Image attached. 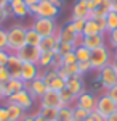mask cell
I'll return each instance as SVG.
<instances>
[{"label":"cell","instance_id":"obj_26","mask_svg":"<svg viewBox=\"0 0 117 121\" xmlns=\"http://www.w3.org/2000/svg\"><path fill=\"white\" fill-rule=\"evenodd\" d=\"M74 53H75V58H77V63H79V61H90L91 52L87 48V47H83V45H80V44H79V45L75 47Z\"/></svg>","mask_w":117,"mask_h":121},{"label":"cell","instance_id":"obj_50","mask_svg":"<svg viewBox=\"0 0 117 121\" xmlns=\"http://www.w3.org/2000/svg\"><path fill=\"white\" fill-rule=\"evenodd\" d=\"M111 11L117 13V0H111Z\"/></svg>","mask_w":117,"mask_h":121},{"label":"cell","instance_id":"obj_35","mask_svg":"<svg viewBox=\"0 0 117 121\" xmlns=\"http://www.w3.org/2000/svg\"><path fill=\"white\" fill-rule=\"evenodd\" d=\"M106 39H108V47H111V48L117 47V29L108 32L106 34Z\"/></svg>","mask_w":117,"mask_h":121},{"label":"cell","instance_id":"obj_15","mask_svg":"<svg viewBox=\"0 0 117 121\" xmlns=\"http://www.w3.org/2000/svg\"><path fill=\"white\" fill-rule=\"evenodd\" d=\"M90 18V8L87 0H75L72 5V16L71 19H88Z\"/></svg>","mask_w":117,"mask_h":121},{"label":"cell","instance_id":"obj_3","mask_svg":"<svg viewBox=\"0 0 117 121\" xmlns=\"http://www.w3.org/2000/svg\"><path fill=\"white\" fill-rule=\"evenodd\" d=\"M31 28L35 29V32H39L42 37L56 36L58 34V29H59L56 19H50V18H34Z\"/></svg>","mask_w":117,"mask_h":121},{"label":"cell","instance_id":"obj_17","mask_svg":"<svg viewBox=\"0 0 117 121\" xmlns=\"http://www.w3.org/2000/svg\"><path fill=\"white\" fill-rule=\"evenodd\" d=\"M66 89H69L75 97H79L80 94L85 92V82L82 76H72L66 81Z\"/></svg>","mask_w":117,"mask_h":121},{"label":"cell","instance_id":"obj_38","mask_svg":"<svg viewBox=\"0 0 117 121\" xmlns=\"http://www.w3.org/2000/svg\"><path fill=\"white\" fill-rule=\"evenodd\" d=\"M11 79V76L8 73V68L7 66H0V82L2 84H7Z\"/></svg>","mask_w":117,"mask_h":121},{"label":"cell","instance_id":"obj_4","mask_svg":"<svg viewBox=\"0 0 117 121\" xmlns=\"http://www.w3.org/2000/svg\"><path fill=\"white\" fill-rule=\"evenodd\" d=\"M31 16L34 18H50V19H56L59 15V8H56L55 5H51L47 0H40L37 5L29 8Z\"/></svg>","mask_w":117,"mask_h":121},{"label":"cell","instance_id":"obj_12","mask_svg":"<svg viewBox=\"0 0 117 121\" xmlns=\"http://www.w3.org/2000/svg\"><path fill=\"white\" fill-rule=\"evenodd\" d=\"M80 45L87 47L90 52H93V50H96V48H99V47L108 45V39H106V34H96V36H82Z\"/></svg>","mask_w":117,"mask_h":121},{"label":"cell","instance_id":"obj_39","mask_svg":"<svg viewBox=\"0 0 117 121\" xmlns=\"http://www.w3.org/2000/svg\"><path fill=\"white\" fill-rule=\"evenodd\" d=\"M77 65H79V71H80V76H83V74H87V73H90V71H93V69H91L90 61H79Z\"/></svg>","mask_w":117,"mask_h":121},{"label":"cell","instance_id":"obj_6","mask_svg":"<svg viewBox=\"0 0 117 121\" xmlns=\"http://www.w3.org/2000/svg\"><path fill=\"white\" fill-rule=\"evenodd\" d=\"M96 79L99 81V84L103 86L104 91L111 89L112 86H117V73L111 65L104 66L103 69H99L96 73Z\"/></svg>","mask_w":117,"mask_h":121},{"label":"cell","instance_id":"obj_40","mask_svg":"<svg viewBox=\"0 0 117 121\" xmlns=\"http://www.w3.org/2000/svg\"><path fill=\"white\" fill-rule=\"evenodd\" d=\"M10 53H11V52H8V50H0V66H7Z\"/></svg>","mask_w":117,"mask_h":121},{"label":"cell","instance_id":"obj_49","mask_svg":"<svg viewBox=\"0 0 117 121\" xmlns=\"http://www.w3.org/2000/svg\"><path fill=\"white\" fill-rule=\"evenodd\" d=\"M23 2L26 3V5L29 7V8H31V7H34V5H37V3H39L40 0H23Z\"/></svg>","mask_w":117,"mask_h":121},{"label":"cell","instance_id":"obj_47","mask_svg":"<svg viewBox=\"0 0 117 121\" xmlns=\"http://www.w3.org/2000/svg\"><path fill=\"white\" fill-rule=\"evenodd\" d=\"M2 100H7V97H5V84L0 82V102Z\"/></svg>","mask_w":117,"mask_h":121},{"label":"cell","instance_id":"obj_55","mask_svg":"<svg viewBox=\"0 0 117 121\" xmlns=\"http://www.w3.org/2000/svg\"><path fill=\"white\" fill-rule=\"evenodd\" d=\"M112 56H117V47L112 48Z\"/></svg>","mask_w":117,"mask_h":121},{"label":"cell","instance_id":"obj_57","mask_svg":"<svg viewBox=\"0 0 117 121\" xmlns=\"http://www.w3.org/2000/svg\"><path fill=\"white\" fill-rule=\"evenodd\" d=\"M55 121H61V120H55Z\"/></svg>","mask_w":117,"mask_h":121},{"label":"cell","instance_id":"obj_30","mask_svg":"<svg viewBox=\"0 0 117 121\" xmlns=\"http://www.w3.org/2000/svg\"><path fill=\"white\" fill-rule=\"evenodd\" d=\"M75 47L77 45H72V44H66V42H59V45H58V50H56V55L63 56V55H67V53H71L75 50Z\"/></svg>","mask_w":117,"mask_h":121},{"label":"cell","instance_id":"obj_36","mask_svg":"<svg viewBox=\"0 0 117 121\" xmlns=\"http://www.w3.org/2000/svg\"><path fill=\"white\" fill-rule=\"evenodd\" d=\"M61 61H63V66H67V65H74V63H77L75 53H74V52H71V53H67V55H63V56H61Z\"/></svg>","mask_w":117,"mask_h":121},{"label":"cell","instance_id":"obj_43","mask_svg":"<svg viewBox=\"0 0 117 121\" xmlns=\"http://www.w3.org/2000/svg\"><path fill=\"white\" fill-rule=\"evenodd\" d=\"M7 120H10V116H8V110L3 103V105H0V121H7Z\"/></svg>","mask_w":117,"mask_h":121},{"label":"cell","instance_id":"obj_8","mask_svg":"<svg viewBox=\"0 0 117 121\" xmlns=\"http://www.w3.org/2000/svg\"><path fill=\"white\" fill-rule=\"evenodd\" d=\"M7 100H8V102L16 103V105H19L26 113L29 112V110L34 107V103H35V99L27 92V89H24V91H21V92H18V94H15V95H11V97H8Z\"/></svg>","mask_w":117,"mask_h":121},{"label":"cell","instance_id":"obj_5","mask_svg":"<svg viewBox=\"0 0 117 121\" xmlns=\"http://www.w3.org/2000/svg\"><path fill=\"white\" fill-rule=\"evenodd\" d=\"M95 112H98L103 118H108L114 112H117V103L106 92H103L98 95V102H96V110Z\"/></svg>","mask_w":117,"mask_h":121},{"label":"cell","instance_id":"obj_21","mask_svg":"<svg viewBox=\"0 0 117 121\" xmlns=\"http://www.w3.org/2000/svg\"><path fill=\"white\" fill-rule=\"evenodd\" d=\"M58 45H59V40L56 36H50V37H42V42H40V52H55L58 50Z\"/></svg>","mask_w":117,"mask_h":121},{"label":"cell","instance_id":"obj_14","mask_svg":"<svg viewBox=\"0 0 117 121\" xmlns=\"http://www.w3.org/2000/svg\"><path fill=\"white\" fill-rule=\"evenodd\" d=\"M42 69L40 66L35 63H23V69H21V79L26 84H29L31 81H34L37 78H40Z\"/></svg>","mask_w":117,"mask_h":121},{"label":"cell","instance_id":"obj_13","mask_svg":"<svg viewBox=\"0 0 117 121\" xmlns=\"http://www.w3.org/2000/svg\"><path fill=\"white\" fill-rule=\"evenodd\" d=\"M26 89L35 100H40V99L48 92V86L45 84V81H43L42 78H37L34 81H31V82L26 86Z\"/></svg>","mask_w":117,"mask_h":121},{"label":"cell","instance_id":"obj_54","mask_svg":"<svg viewBox=\"0 0 117 121\" xmlns=\"http://www.w3.org/2000/svg\"><path fill=\"white\" fill-rule=\"evenodd\" d=\"M5 5H7V2H5V0H0V8H3Z\"/></svg>","mask_w":117,"mask_h":121},{"label":"cell","instance_id":"obj_58","mask_svg":"<svg viewBox=\"0 0 117 121\" xmlns=\"http://www.w3.org/2000/svg\"><path fill=\"white\" fill-rule=\"evenodd\" d=\"M7 121H10V120H7Z\"/></svg>","mask_w":117,"mask_h":121},{"label":"cell","instance_id":"obj_16","mask_svg":"<svg viewBox=\"0 0 117 121\" xmlns=\"http://www.w3.org/2000/svg\"><path fill=\"white\" fill-rule=\"evenodd\" d=\"M7 68H8V73H10V76H11V79H21L23 61L18 58V55H16V53H10Z\"/></svg>","mask_w":117,"mask_h":121},{"label":"cell","instance_id":"obj_51","mask_svg":"<svg viewBox=\"0 0 117 121\" xmlns=\"http://www.w3.org/2000/svg\"><path fill=\"white\" fill-rule=\"evenodd\" d=\"M106 121H117V112H114L111 116H108V118H106Z\"/></svg>","mask_w":117,"mask_h":121},{"label":"cell","instance_id":"obj_41","mask_svg":"<svg viewBox=\"0 0 117 121\" xmlns=\"http://www.w3.org/2000/svg\"><path fill=\"white\" fill-rule=\"evenodd\" d=\"M85 121H106V118H103L98 112H91L90 115H88V118H87Z\"/></svg>","mask_w":117,"mask_h":121},{"label":"cell","instance_id":"obj_42","mask_svg":"<svg viewBox=\"0 0 117 121\" xmlns=\"http://www.w3.org/2000/svg\"><path fill=\"white\" fill-rule=\"evenodd\" d=\"M93 19H96V23H98L101 32H103V34H108V29H106V18H93Z\"/></svg>","mask_w":117,"mask_h":121},{"label":"cell","instance_id":"obj_1","mask_svg":"<svg viewBox=\"0 0 117 121\" xmlns=\"http://www.w3.org/2000/svg\"><path fill=\"white\" fill-rule=\"evenodd\" d=\"M26 32H27V28L24 24H21V23L11 24L7 29V36H8V47H7V50L11 52V53H16L18 50H21L23 47L26 45Z\"/></svg>","mask_w":117,"mask_h":121},{"label":"cell","instance_id":"obj_52","mask_svg":"<svg viewBox=\"0 0 117 121\" xmlns=\"http://www.w3.org/2000/svg\"><path fill=\"white\" fill-rule=\"evenodd\" d=\"M111 66L116 69V73H117V56H112V61H111Z\"/></svg>","mask_w":117,"mask_h":121},{"label":"cell","instance_id":"obj_10","mask_svg":"<svg viewBox=\"0 0 117 121\" xmlns=\"http://www.w3.org/2000/svg\"><path fill=\"white\" fill-rule=\"evenodd\" d=\"M18 58L23 61V63H39V58L42 55L40 48L39 47H31V45H24L21 50L16 52Z\"/></svg>","mask_w":117,"mask_h":121},{"label":"cell","instance_id":"obj_23","mask_svg":"<svg viewBox=\"0 0 117 121\" xmlns=\"http://www.w3.org/2000/svg\"><path fill=\"white\" fill-rule=\"evenodd\" d=\"M96 34H103V32H101V29H99L96 19L88 18L85 21V28H83L82 36H96Z\"/></svg>","mask_w":117,"mask_h":121},{"label":"cell","instance_id":"obj_33","mask_svg":"<svg viewBox=\"0 0 117 121\" xmlns=\"http://www.w3.org/2000/svg\"><path fill=\"white\" fill-rule=\"evenodd\" d=\"M85 21H87V19H71L72 28H74V31H75L79 36H82V32H83V28H85Z\"/></svg>","mask_w":117,"mask_h":121},{"label":"cell","instance_id":"obj_44","mask_svg":"<svg viewBox=\"0 0 117 121\" xmlns=\"http://www.w3.org/2000/svg\"><path fill=\"white\" fill-rule=\"evenodd\" d=\"M106 94H108L109 97H111V99L117 103V86H112L111 89H108V91H106Z\"/></svg>","mask_w":117,"mask_h":121},{"label":"cell","instance_id":"obj_22","mask_svg":"<svg viewBox=\"0 0 117 121\" xmlns=\"http://www.w3.org/2000/svg\"><path fill=\"white\" fill-rule=\"evenodd\" d=\"M56 58V53L55 52H42V55L39 58V63L37 65L40 66V69H48L53 66V61Z\"/></svg>","mask_w":117,"mask_h":121},{"label":"cell","instance_id":"obj_25","mask_svg":"<svg viewBox=\"0 0 117 121\" xmlns=\"http://www.w3.org/2000/svg\"><path fill=\"white\" fill-rule=\"evenodd\" d=\"M59 97H61L63 107H74V105H75V100H77V97H75L69 89H63V91L59 92Z\"/></svg>","mask_w":117,"mask_h":121},{"label":"cell","instance_id":"obj_53","mask_svg":"<svg viewBox=\"0 0 117 121\" xmlns=\"http://www.w3.org/2000/svg\"><path fill=\"white\" fill-rule=\"evenodd\" d=\"M35 121H48V120H45L43 116H40V115H39V113L35 112Z\"/></svg>","mask_w":117,"mask_h":121},{"label":"cell","instance_id":"obj_27","mask_svg":"<svg viewBox=\"0 0 117 121\" xmlns=\"http://www.w3.org/2000/svg\"><path fill=\"white\" fill-rule=\"evenodd\" d=\"M58 120L74 121V107H61L58 110Z\"/></svg>","mask_w":117,"mask_h":121},{"label":"cell","instance_id":"obj_34","mask_svg":"<svg viewBox=\"0 0 117 121\" xmlns=\"http://www.w3.org/2000/svg\"><path fill=\"white\" fill-rule=\"evenodd\" d=\"M63 69L66 71V74L69 76V78H72V76H80V71H79V65H77V63L63 66Z\"/></svg>","mask_w":117,"mask_h":121},{"label":"cell","instance_id":"obj_29","mask_svg":"<svg viewBox=\"0 0 117 121\" xmlns=\"http://www.w3.org/2000/svg\"><path fill=\"white\" fill-rule=\"evenodd\" d=\"M106 29H108V32L117 29V13H114V11L108 13V16H106Z\"/></svg>","mask_w":117,"mask_h":121},{"label":"cell","instance_id":"obj_32","mask_svg":"<svg viewBox=\"0 0 117 121\" xmlns=\"http://www.w3.org/2000/svg\"><path fill=\"white\" fill-rule=\"evenodd\" d=\"M88 115H90V112L79 108V107H74V121H85L88 118Z\"/></svg>","mask_w":117,"mask_h":121},{"label":"cell","instance_id":"obj_31","mask_svg":"<svg viewBox=\"0 0 117 121\" xmlns=\"http://www.w3.org/2000/svg\"><path fill=\"white\" fill-rule=\"evenodd\" d=\"M48 89H51V91H56V92H61L63 89H66V81H64V79H61V78L58 76L56 79H53V82L48 86Z\"/></svg>","mask_w":117,"mask_h":121},{"label":"cell","instance_id":"obj_45","mask_svg":"<svg viewBox=\"0 0 117 121\" xmlns=\"http://www.w3.org/2000/svg\"><path fill=\"white\" fill-rule=\"evenodd\" d=\"M47 2H50L51 5H55L56 8H59V10L64 7V0H47Z\"/></svg>","mask_w":117,"mask_h":121},{"label":"cell","instance_id":"obj_46","mask_svg":"<svg viewBox=\"0 0 117 121\" xmlns=\"http://www.w3.org/2000/svg\"><path fill=\"white\" fill-rule=\"evenodd\" d=\"M7 19H8V16H7L5 10H3V8H0V26H2V24H3V23H5Z\"/></svg>","mask_w":117,"mask_h":121},{"label":"cell","instance_id":"obj_2","mask_svg":"<svg viewBox=\"0 0 117 121\" xmlns=\"http://www.w3.org/2000/svg\"><path fill=\"white\" fill-rule=\"evenodd\" d=\"M112 61V48L108 45L104 47H99L96 50H93L90 55V65H91V69L98 73L99 69H103L104 66L111 65Z\"/></svg>","mask_w":117,"mask_h":121},{"label":"cell","instance_id":"obj_9","mask_svg":"<svg viewBox=\"0 0 117 121\" xmlns=\"http://www.w3.org/2000/svg\"><path fill=\"white\" fill-rule=\"evenodd\" d=\"M96 102H98V95H95V92H88L85 91L83 94H80L75 100V105L74 107H79V108H83L87 112H95L96 110Z\"/></svg>","mask_w":117,"mask_h":121},{"label":"cell","instance_id":"obj_59","mask_svg":"<svg viewBox=\"0 0 117 121\" xmlns=\"http://www.w3.org/2000/svg\"><path fill=\"white\" fill-rule=\"evenodd\" d=\"M0 28H2V26H0Z\"/></svg>","mask_w":117,"mask_h":121},{"label":"cell","instance_id":"obj_37","mask_svg":"<svg viewBox=\"0 0 117 121\" xmlns=\"http://www.w3.org/2000/svg\"><path fill=\"white\" fill-rule=\"evenodd\" d=\"M8 47V36H7V29L0 28V50H7Z\"/></svg>","mask_w":117,"mask_h":121},{"label":"cell","instance_id":"obj_19","mask_svg":"<svg viewBox=\"0 0 117 121\" xmlns=\"http://www.w3.org/2000/svg\"><path fill=\"white\" fill-rule=\"evenodd\" d=\"M10 7H11V13H13L15 18L23 19V18H26V16L31 15V13H29V7H27L23 0H13V2L10 3Z\"/></svg>","mask_w":117,"mask_h":121},{"label":"cell","instance_id":"obj_24","mask_svg":"<svg viewBox=\"0 0 117 121\" xmlns=\"http://www.w3.org/2000/svg\"><path fill=\"white\" fill-rule=\"evenodd\" d=\"M42 42V36L35 32V29H32L31 26L27 28V32H26V45H31V47H39Z\"/></svg>","mask_w":117,"mask_h":121},{"label":"cell","instance_id":"obj_56","mask_svg":"<svg viewBox=\"0 0 117 121\" xmlns=\"http://www.w3.org/2000/svg\"><path fill=\"white\" fill-rule=\"evenodd\" d=\"M5 2H7V3H11V2H13V0H5Z\"/></svg>","mask_w":117,"mask_h":121},{"label":"cell","instance_id":"obj_11","mask_svg":"<svg viewBox=\"0 0 117 121\" xmlns=\"http://www.w3.org/2000/svg\"><path fill=\"white\" fill-rule=\"evenodd\" d=\"M63 107V102H61V97H59V92L56 91H51L48 89V92L39 100V108H61Z\"/></svg>","mask_w":117,"mask_h":121},{"label":"cell","instance_id":"obj_20","mask_svg":"<svg viewBox=\"0 0 117 121\" xmlns=\"http://www.w3.org/2000/svg\"><path fill=\"white\" fill-rule=\"evenodd\" d=\"M5 107H7V110H8V116H10V121H21L24 116H26L27 113L19 107L16 103L13 102H8V100H5Z\"/></svg>","mask_w":117,"mask_h":121},{"label":"cell","instance_id":"obj_7","mask_svg":"<svg viewBox=\"0 0 117 121\" xmlns=\"http://www.w3.org/2000/svg\"><path fill=\"white\" fill-rule=\"evenodd\" d=\"M56 37H58L59 42H66V44H72V45H79V44H80L82 36H79V34L74 31L71 21H69V23H66V24H64L63 28L58 29Z\"/></svg>","mask_w":117,"mask_h":121},{"label":"cell","instance_id":"obj_18","mask_svg":"<svg viewBox=\"0 0 117 121\" xmlns=\"http://www.w3.org/2000/svg\"><path fill=\"white\" fill-rule=\"evenodd\" d=\"M26 86L27 84L24 82L23 79H10L8 82L5 84V97L8 99V97H11V95H15V94L24 91Z\"/></svg>","mask_w":117,"mask_h":121},{"label":"cell","instance_id":"obj_48","mask_svg":"<svg viewBox=\"0 0 117 121\" xmlns=\"http://www.w3.org/2000/svg\"><path fill=\"white\" fill-rule=\"evenodd\" d=\"M21 121H35V113H27Z\"/></svg>","mask_w":117,"mask_h":121},{"label":"cell","instance_id":"obj_28","mask_svg":"<svg viewBox=\"0 0 117 121\" xmlns=\"http://www.w3.org/2000/svg\"><path fill=\"white\" fill-rule=\"evenodd\" d=\"M37 113H39L40 116H43L45 120H48V121L58 120V108H39Z\"/></svg>","mask_w":117,"mask_h":121}]
</instances>
